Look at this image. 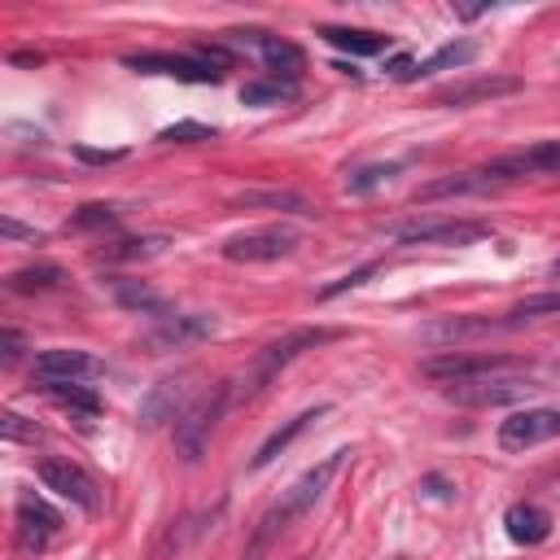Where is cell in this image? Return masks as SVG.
<instances>
[{"label":"cell","mask_w":560,"mask_h":560,"mask_svg":"<svg viewBox=\"0 0 560 560\" xmlns=\"http://www.w3.org/2000/svg\"><path fill=\"white\" fill-rule=\"evenodd\" d=\"M346 455H350V451L341 446V451L324 455V459H319L315 468H306V472H302V477H298V481H293V486H289V490H284V494H280V499L271 503V512L262 516V529H258V538H267V542H271V538H276V534H280V529H284V525H289L293 516L311 512V508H315V499H319V494L328 490V481H332V477L341 472Z\"/></svg>","instance_id":"1"},{"label":"cell","mask_w":560,"mask_h":560,"mask_svg":"<svg viewBox=\"0 0 560 560\" xmlns=\"http://www.w3.org/2000/svg\"><path fill=\"white\" fill-rule=\"evenodd\" d=\"M424 376L442 381V385H455V381H477V376H499V372H525V359H512V354H468V350H446V354H433L420 363Z\"/></svg>","instance_id":"2"},{"label":"cell","mask_w":560,"mask_h":560,"mask_svg":"<svg viewBox=\"0 0 560 560\" xmlns=\"http://www.w3.org/2000/svg\"><path fill=\"white\" fill-rule=\"evenodd\" d=\"M534 389H542L534 376H525V372H499V376L455 381V385H446V398L459 402V407H503V402H516V398H525Z\"/></svg>","instance_id":"3"},{"label":"cell","mask_w":560,"mask_h":560,"mask_svg":"<svg viewBox=\"0 0 560 560\" xmlns=\"http://www.w3.org/2000/svg\"><path fill=\"white\" fill-rule=\"evenodd\" d=\"M389 236L402 241V245H472V241L490 236V223H477V219H411V223H394Z\"/></svg>","instance_id":"4"},{"label":"cell","mask_w":560,"mask_h":560,"mask_svg":"<svg viewBox=\"0 0 560 560\" xmlns=\"http://www.w3.org/2000/svg\"><path fill=\"white\" fill-rule=\"evenodd\" d=\"M223 407H228V385H214V394L197 398V402L175 420V446H179L184 459H201V451H206V442H210V433H214Z\"/></svg>","instance_id":"5"},{"label":"cell","mask_w":560,"mask_h":560,"mask_svg":"<svg viewBox=\"0 0 560 560\" xmlns=\"http://www.w3.org/2000/svg\"><path fill=\"white\" fill-rule=\"evenodd\" d=\"M337 337V328H293V332H284L280 341H271L258 359H254V372H249V385L254 389H262L280 368H289L298 354H306V350H315V346H324V341H332Z\"/></svg>","instance_id":"6"},{"label":"cell","mask_w":560,"mask_h":560,"mask_svg":"<svg viewBox=\"0 0 560 560\" xmlns=\"http://www.w3.org/2000/svg\"><path fill=\"white\" fill-rule=\"evenodd\" d=\"M490 175V184H512V179H525V175H560V140H542V144H529L521 153H508V158H494L481 166Z\"/></svg>","instance_id":"7"},{"label":"cell","mask_w":560,"mask_h":560,"mask_svg":"<svg viewBox=\"0 0 560 560\" xmlns=\"http://www.w3.org/2000/svg\"><path fill=\"white\" fill-rule=\"evenodd\" d=\"M298 249V232L293 228H258V232H236L223 241V258L232 262H271Z\"/></svg>","instance_id":"8"},{"label":"cell","mask_w":560,"mask_h":560,"mask_svg":"<svg viewBox=\"0 0 560 560\" xmlns=\"http://www.w3.org/2000/svg\"><path fill=\"white\" fill-rule=\"evenodd\" d=\"M13 525H18V542H22V551H44V547L61 534V512H57L48 499H39L35 490H26V494H18Z\"/></svg>","instance_id":"9"},{"label":"cell","mask_w":560,"mask_h":560,"mask_svg":"<svg viewBox=\"0 0 560 560\" xmlns=\"http://www.w3.org/2000/svg\"><path fill=\"white\" fill-rule=\"evenodd\" d=\"M547 438H560V407H529V411H512L499 424V446L503 451H525L538 446Z\"/></svg>","instance_id":"10"},{"label":"cell","mask_w":560,"mask_h":560,"mask_svg":"<svg viewBox=\"0 0 560 560\" xmlns=\"http://www.w3.org/2000/svg\"><path fill=\"white\" fill-rule=\"evenodd\" d=\"M521 92V79L516 74H472V79H459V83H446L433 92V105H451V109H464V105H481V101H499V96H516Z\"/></svg>","instance_id":"11"},{"label":"cell","mask_w":560,"mask_h":560,"mask_svg":"<svg viewBox=\"0 0 560 560\" xmlns=\"http://www.w3.org/2000/svg\"><path fill=\"white\" fill-rule=\"evenodd\" d=\"M39 481H44L52 494L70 499L74 508H83V512H96V508H101L96 481H92L79 464H70V459H39Z\"/></svg>","instance_id":"12"},{"label":"cell","mask_w":560,"mask_h":560,"mask_svg":"<svg viewBox=\"0 0 560 560\" xmlns=\"http://www.w3.org/2000/svg\"><path fill=\"white\" fill-rule=\"evenodd\" d=\"M131 70L140 74H171V79H184V83H219L223 70L210 66L206 57H171V52H136L127 57Z\"/></svg>","instance_id":"13"},{"label":"cell","mask_w":560,"mask_h":560,"mask_svg":"<svg viewBox=\"0 0 560 560\" xmlns=\"http://www.w3.org/2000/svg\"><path fill=\"white\" fill-rule=\"evenodd\" d=\"M105 363L88 350H74V346H57V350H39L35 354V376L48 385V381H88V376H101Z\"/></svg>","instance_id":"14"},{"label":"cell","mask_w":560,"mask_h":560,"mask_svg":"<svg viewBox=\"0 0 560 560\" xmlns=\"http://www.w3.org/2000/svg\"><path fill=\"white\" fill-rule=\"evenodd\" d=\"M219 324H214V315H166V319H158V328L144 337V346L149 350H158V354H166V350H184V346H192V341H206L210 332H214Z\"/></svg>","instance_id":"15"},{"label":"cell","mask_w":560,"mask_h":560,"mask_svg":"<svg viewBox=\"0 0 560 560\" xmlns=\"http://www.w3.org/2000/svg\"><path fill=\"white\" fill-rule=\"evenodd\" d=\"M258 48H262V61H267V70H271V79H276V83L293 88V83L302 79V70H306V52H302L298 44L276 39V35H262V39H258Z\"/></svg>","instance_id":"16"},{"label":"cell","mask_w":560,"mask_h":560,"mask_svg":"<svg viewBox=\"0 0 560 560\" xmlns=\"http://www.w3.org/2000/svg\"><path fill=\"white\" fill-rule=\"evenodd\" d=\"M188 407H192V402H188V385H184V381H158V385L149 389L140 416H144V424H162V420H179Z\"/></svg>","instance_id":"17"},{"label":"cell","mask_w":560,"mask_h":560,"mask_svg":"<svg viewBox=\"0 0 560 560\" xmlns=\"http://www.w3.org/2000/svg\"><path fill=\"white\" fill-rule=\"evenodd\" d=\"M232 210H280V214H311V201L289 188H245L232 197Z\"/></svg>","instance_id":"18"},{"label":"cell","mask_w":560,"mask_h":560,"mask_svg":"<svg viewBox=\"0 0 560 560\" xmlns=\"http://www.w3.org/2000/svg\"><path fill=\"white\" fill-rule=\"evenodd\" d=\"M109 293H114V302H118V306H127V311H136V315H153V319L175 315V311L166 306V298H158V293H153L149 284H140V280L109 276Z\"/></svg>","instance_id":"19"},{"label":"cell","mask_w":560,"mask_h":560,"mask_svg":"<svg viewBox=\"0 0 560 560\" xmlns=\"http://www.w3.org/2000/svg\"><path fill=\"white\" fill-rule=\"evenodd\" d=\"M503 525H508V538L512 542H525V547H534V542H542L551 534V516L538 503H512L503 512Z\"/></svg>","instance_id":"20"},{"label":"cell","mask_w":560,"mask_h":560,"mask_svg":"<svg viewBox=\"0 0 560 560\" xmlns=\"http://www.w3.org/2000/svg\"><path fill=\"white\" fill-rule=\"evenodd\" d=\"M319 35H324L332 48H346L350 57H376V52H385V44H389V35H381V31H359V26H319Z\"/></svg>","instance_id":"21"},{"label":"cell","mask_w":560,"mask_h":560,"mask_svg":"<svg viewBox=\"0 0 560 560\" xmlns=\"http://www.w3.org/2000/svg\"><path fill=\"white\" fill-rule=\"evenodd\" d=\"M490 175L477 166V171H459V175H446V179H433L416 192V201H438V197H464V192H490Z\"/></svg>","instance_id":"22"},{"label":"cell","mask_w":560,"mask_h":560,"mask_svg":"<svg viewBox=\"0 0 560 560\" xmlns=\"http://www.w3.org/2000/svg\"><path fill=\"white\" fill-rule=\"evenodd\" d=\"M324 411H328V407H315V411H302V416L284 420V424H280V429H276V433H271V438H267V442L258 446V455L249 459V468H254V472H258V468H267V464H271V459H276L280 451H289V446H293V438H298V433H302V429H306L311 420H319Z\"/></svg>","instance_id":"23"},{"label":"cell","mask_w":560,"mask_h":560,"mask_svg":"<svg viewBox=\"0 0 560 560\" xmlns=\"http://www.w3.org/2000/svg\"><path fill=\"white\" fill-rule=\"evenodd\" d=\"M162 236H122V241H109V245H101L96 249V258L101 262H140V258H153V254H162Z\"/></svg>","instance_id":"24"},{"label":"cell","mask_w":560,"mask_h":560,"mask_svg":"<svg viewBox=\"0 0 560 560\" xmlns=\"http://www.w3.org/2000/svg\"><path fill=\"white\" fill-rule=\"evenodd\" d=\"M44 394H48L57 407H66V411H83V416H96V411H101V394H92V389L79 385V381H48Z\"/></svg>","instance_id":"25"},{"label":"cell","mask_w":560,"mask_h":560,"mask_svg":"<svg viewBox=\"0 0 560 560\" xmlns=\"http://www.w3.org/2000/svg\"><path fill=\"white\" fill-rule=\"evenodd\" d=\"M57 284H61V267H52V262L18 267V271L9 276V289H13V293H48V289H57Z\"/></svg>","instance_id":"26"},{"label":"cell","mask_w":560,"mask_h":560,"mask_svg":"<svg viewBox=\"0 0 560 560\" xmlns=\"http://www.w3.org/2000/svg\"><path fill=\"white\" fill-rule=\"evenodd\" d=\"M542 315H560V293H534V298L516 302L508 311V319H499V328H521V324H534Z\"/></svg>","instance_id":"27"},{"label":"cell","mask_w":560,"mask_h":560,"mask_svg":"<svg viewBox=\"0 0 560 560\" xmlns=\"http://www.w3.org/2000/svg\"><path fill=\"white\" fill-rule=\"evenodd\" d=\"M472 57H477V44H468V39H459V44H446V48H438L429 61H420L416 79H420V74H438V70H459V66H468Z\"/></svg>","instance_id":"28"},{"label":"cell","mask_w":560,"mask_h":560,"mask_svg":"<svg viewBox=\"0 0 560 560\" xmlns=\"http://www.w3.org/2000/svg\"><path fill=\"white\" fill-rule=\"evenodd\" d=\"M114 223H118V210H114V206H101V201H92V206H79V210H74V219H70V228H74V232L114 228Z\"/></svg>","instance_id":"29"},{"label":"cell","mask_w":560,"mask_h":560,"mask_svg":"<svg viewBox=\"0 0 560 560\" xmlns=\"http://www.w3.org/2000/svg\"><path fill=\"white\" fill-rule=\"evenodd\" d=\"M158 140H166V144H201V140H214V127H206V122H171V127H162V136Z\"/></svg>","instance_id":"30"},{"label":"cell","mask_w":560,"mask_h":560,"mask_svg":"<svg viewBox=\"0 0 560 560\" xmlns=\"http://www.w3.org/2000/svg\"><path fill=\"white\" fill-rule=\"evenodd\" d=\"M289 92H293V88H284V83H276V79H271V83H245V88H241V101H245V105H276V101H284Z\"/></svg>","instance_id":"31"},{"label":"cell","mask_w":560,"mask_h":560,"mask_svg":"<svg viewBox=\"0 0 560 560\" xmlns=\"http://www.w3.org/2000/svg\"><path fill=\"white\" fill-rule=\"evenodd\" d=\"M394 171H398L394 162H385V166H363V171H354V175L346 179V188H350V192H368V188H376V184H385V179H389Z\"/></svg>","instance_id":"32"},{"label":"cell","mask_w":560,"mask_h":560,"mask_svg":"<svg viewBox=\"0 0 560 560\" xmlns=\"http://www.w3.org/2000/svg\"><path fill=\"white\" fill-rule=\"evenodd\" d=\"M376 267H381V262H363V267H354V271H346L341 280H332L328 289H319V298H337V293H346V289H359V284H363L368 276H376Z\"/></svg>","instance_id":"33"},{"label":"cell","mask_w":560,"mask_h":560,"mask_svg":"<svg viewBox=\"0 0 560 560\" xmlns=\"http://www.w3.org/2000/svg\"><path fill=\"white\" fill-rule=\"evenodd\" d=\"M0 433H4L9 442H35V438H39V429H35L31 420H22L18 411H4V416H0Z\"/></svg>","instance_id":"34"},{"label":"cell","mask_w":560,"mask_h":560,"mask_svg":"<svg viewBox=\"0 0 560 560\" xmlns=\"http://www.w3.org/2000/svg\"><path fill=\"white\" fill-rule=\"evenodd\" d=\"M18 354H22V337H18L13 328H4V332H0V359H4V368H13Z\"/></svg>","instance_id":"35"},{"label":"cell","mask_w":560,"mask_h":560,"mask_svg":"<svg viewBox=\"0 0 560 560\" xmlns=\"http://www.w3.org/2000/svg\"><path fill=\"white\" fill-rule=\"evenodd\" d=\"M385 70H389L394 79H416L420 61H411V57H389V61H385Z\"/></svg>","instance_id":"36"},{"label":"cell","mask_w":560,"mask_h":560,"mask_svg":"<svg viewBox=\"0 0 560 560\" xmlns=\"http://www.w3.org/2000/svg\"><path fill=\"white\" fill-rule=\"evenodd\" d=\"M0 232H4V236H26V241H39L31 228H22V223H13V219H0Z\"/></svg>","instance_id":"37"},{"label":"cell","mask_w":560,"mask_h":560,"mask_svg":"<svg viewBox=\"0 0 560 560\" xmlns=\"http://www.w3.org/2000/svg\"><path fill=\"white\" fill-rule=\"evenodd\" d=\"M79 158H83V162H118L122 153H96V149H79Z\"/></svg>","instance_id":"38"},{"label":"cell","mask_w":560,"mask_h":560,"mask_svg":"<svg viewBox=\"0 0 560 560\" xmlns=\"http://www.w3.org/2000/svg\"><path fill=\"white\" fill-rule=\"evenodd\" d=\"M262 547H267V538H254V547H249L241 560H262Z\"/></svg>","instance_id":"39"},{"label":"cell","mask_w":560,"mask_h":560,"mask_svg":"<svg viewBox=\"0 0 560 560\" xmlns=\"http://www.w3.org/2000/svg\"><path fill=\"white\" fill-rule=\"evenodd\" d=\"M556 271H560V262H556Z\"/></svg>","instance_id":"40"}]
</instances>
